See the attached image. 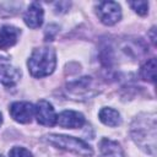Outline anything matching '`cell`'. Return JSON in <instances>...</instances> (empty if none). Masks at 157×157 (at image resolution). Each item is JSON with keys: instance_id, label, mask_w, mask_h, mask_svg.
Masks as SVG:
<instances>
[{"instance_id": "7a4b0ae2", "label": "cell", "mask_w": 157, "mask_h": 157, "mask_svg": "<svg viewBox=\"0 0 157 157\" xmlns=\"http://www.w3.org/2000/svg\"><path fill=\"white\" fill-rule=\"evenodd\" d=\"M44 140L61 150H66L70 152H74L76 155L83 156V157H91L93 155L92 147L85 142L81 139L74 137V136H66V135H59V134H49L44 137Z\"/></svg>"}, {"instance_id": "5bb4252c", "label": "cell", "mask_w": 157, "mask_h": 157, "mask_svg": "<svg viewBox=\"0 0 157 157\" xmlns=\"http://www.w3.org/2000/svg\"><path fill=\"white\" fill-rule=\"evenodd\" d=\"M130 6L132 7V10L135 12H137L141 16L146 15L148 11V2L147 1H131Z\"/></svg>"}, {"instance_id": "3957f363", "label": "cell", "mask_w": 157, "mask_h": 157, "mask_svg": "<svg viewBox=\"0 0 157 157\" xmlns=\"http://www.w3.org/2000/svg\"><path fill=\"white\" fill-rule=\"evenodd\" d=\"M97 16L102 23L113 26L121 18L120 5L114 1H102L97 6Z\"/></svg>"}, {"instance_id": "9c48e42d", "label": "cell", "mask_w": 157, "mask_h": 157, "mask_svg": "<svg viewBox=\"0 0 157 157\" xmlns=\"http://www.w3.org/2000/svg\"><path fill=\"white\" fill-rule=\"evenodd\" d=\"M21 31L13 26H2L0 28V49L5 50L13 47L18 39Z\"/></svg>"}, {"instance_id": "52a82bcc", "label": "cell", "mask_w": 157, "mask_h": 157, "mask_svg": "<svg viewBox=\"0 0 157 157\" xmlns=\"http://www.w3.org/2000/svg\"><path fill=\"white\" fill-rule=\"evenodd\" d=\"M43 18H44V11L39 2H32L23 16L25 23L29 28H39L43 23Z\"/></svg>"}, {"instance_id": "4fadbf2b", "label": "cell", "mask_w": 157, "mask_h": 157, "mask_svg": "<svg viewBox=\"0 0 157 157\" xmlns=\"http://www.w3.org/2000/svg\"><path fill=\"white\" fill-rule=\"evenodd\" d=\"M9 157H33L32 152L25 147H20V146H16V147H12L9 152Z\"/></svg>"}, {"instance_id": "ba28073f", "label": "cell", "mask_w": 157, "mask_h": 157, "mask_svg": "<svg viewBox=\"0 0 157 157\" xmlns=\"http://www.w3.org/2000/svg\"><path fill=\"white\" fill-rule=\"evenodd\" d=\"M21 77V71L9 61L0 60V82L5 86H13Z\"/></svg>"}, {"instance_id": "30bf717a", "label": "cell", "mask_w": 157, "mask_h": 157, "mask_svg": "<svg viewBox=\"0 0 157 157\" xmlns=\"http://www.w3.org/2000/svg\"><path fill=\"white\" fill-rule=\"evenodd\" d=\"M99 150L102 157H124V152L120 145L109 139H102L99 142Z\"/></svg>"}, {"instance_id": "7c38bea8", "label": "cell", "mask_w": 157, "mask_h": 157, "mask_svg": "<svg viewBox=\"0 0 157 157\" xmlns=\"http://www.w3.org/2000/svg\"><path fill=\"white\" fill-rule=\"evenodd\" d=\"M140 76L142 80L148 82H155L156 78V59L151 58L140 69Z\"/></svg>"}, {"instance_id": "8992f818", "label": "cell", "mask_w": 157, "mask_h": 157, "mask_svg": "<svg viewBox=\"0 0 157 157\" xmlns=\"http://www.w3.org/2000/svg\"><path fill=\"white\" fill-rule=\"evenodd\" d=\"M56 124L65 129H77L85 124V117L75 110H64L56 117Z\"/></svg>"}, {"instance_id": "2e32d148", "label": "cell", "mask_w": 157, "mask_h": 157, "mask_svg": "<svg viewBox=\"0 0 157 157\" xmlns=\"http://www.w3.org/2000/svg\"><path fill=\"white\" fill-rule=\"evenodd\" d=\"M0 157H2V156H1V155H0Z\"/></svg>"}, {"instance_id": "9a60e30c", "label": "cell", "mask_w": 157, "mask_h": 157, "mask_svg": "<svg viewBox=\"0 0 157 157\" xmlns=\"http://www.w3.org/2000/svg\"><path fill=\"white\" fill-rule=\"evenodd\" d=\"M1 123H2V115H1V113H0V125H1Z\"/></svg>"}, {"instance_id": "8fae6325", "label": "cell", "mask_w": 157, "mask_h": 157, "mask_svg": "<svg viewBox=\"0 0 157 157\" xmlns=\"http://www.w3.org/2000/svg\"><path fill=\"white\" fill-rule=\"evenodd\" d=\"M98 118L99 120L107 125V126H118L121 123V118L118 110L113 109V108H102L98 113Z\"/></svg>"}, {"instance_id": "5b68a950", "label": "cell", "mask_w": 157, "mask_h": 157, "mask_svg": "<svg viewBox=\"0 0 157 157\" xmlns=\"http://www.w3.org/2000/svg\"><path fill=\"white\" fill-rule=\"evenodd\" d=\"M10 115L13 120L21 124L29 123L34 115V107L29 102H13L9 108Z\"/></svg>"}, {"instance_id": "6da1fadb", "label": "cell", "mask_w": 157, "mask_h": 157, "mask_svg": "<svg viewBox=\"0 0 157 157\" xmlns=\"http://www.w3.org/2000/svg\"><path fill=\"white\" fill-rule=\"evenodd\" d=\"M28 70L33 77H45L50 75L56 66V54L52 47H40L36 48L28 61Z\"/></svg>"}, {"instance_id": "277c9868", "label": "cell", "mask_w": 157, "mask_h": 157, "mask_svg": "<svg viewBox=\"0 0 157 157\" xmlns=\"http://www.w3.org/2000/svg\"><path fill=\"white\" fill-rule=\"evenodd\" d=\"M34 114L37 118V121L40 125L44 126H53L56 124V114L53 108V105L44 99L38 101V103L34 107Z\"/></svg>"}]
</instances>
